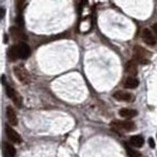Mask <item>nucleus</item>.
<instances>
[{"mask_svg":"<svg viewBox=\"0 0 157 157\" xmlns=\"http://www.w3.org/2000/svg\"><path fill=\"white\" fill-rule=\"evenodd\" d=\"M141 38L144 43L149 46H154L156 44V40L155 36L153 35L152 33L151 32L149 29L145 28L143 30L142 34H141Z\"/></svg>","mask_w":157,"mask_h":157,"instance_id":"obj_8","label":"nucleus"},{"mask_svg":"<svg viewBox=\"0 0 157 157\" xmlns=\"http://www.w3.org/2000/svg\"><path fill=\"white\" fill-rule=\"evenodd\" d=\"M156 137H157V135H156Z\"/></svg>","mask_w":157,"mask_h":157,"instance_id":"obj_23","label":"nucleus"},{"mask_svg":"<svg viewBox=\"0 0 157 157\" xmlns=\"http://www.w3.org/2000/svg\"><path fill=\"white\" fill-rule=\"evenodd\" d=\"M10 35L13 40L18 41V42H23V41L28 39V37L25 35L23 32L21 31L20 28H17L15 26H12L10 28Z\"/></svg>","mask_w":157,"mask_h":157,"instance_id":"obj_6","label":"nucleus"},{"mask_svg":"<svg viewBox=\"0 0 157 157\" xmlns=\"http://www.w3.org/2000/svg\"><path fill=\"white\" fill-rule=\"evenodd\" d=\"M148 144H149V146L151 147V148H154L156 146V144H155V141H154V138H149V139H148Z\"/></svg>","mask_w":157,"mask_h":157,"instance_id":"obj_20","label":"nucleus"},{"mask_svg":"<svg viewBox=\"0 0 157 157\" xmlns=\"http://www.w3.org/2000/svg\"><path fill=\"white\" fill-rule=\"evenodd\" d=\"M130 143L135 148H141L144 144V138L141 135H133L130 139Z\"/></svg>","mask_w":157,"mask_h":157,"instance_id":"obj_15","label":"nucleus"},{"mask_svg":"<svg viewBox=\"0 0 157 157\" xmlns=\"http://www.w3.org/2000/svg\"><path fill=\"white\" fill-rule=\"evenodd\" d=\"M4 149H5V154L9 157H15L16 155V149L12 145L9 143H4Z\"/></svg>","mask_w":157,"mask_h":157,"instance_id":"obj_16","label":"nucleus"},{"mask_svg":"<svg viewBox=\"0 0 157 157\" xmlns=\"http://www.w3.org/2000/svg\"><path fill=\"white\" fill-rule=\"evenodd\" d=\"M137 62L135 61L134 60H129L128 62L125 64V71L128 73V74L131 75V76L135 77L138 75V64H137Z\"/></svg>","mask_w":157,"mask_h":157,"instance_id":"obj_10","label":"nucleus"},{"mask_svg":"<svg viewBox=\"0 0 157 157\" xmlns=\"http://www.w3.org/2000/svg\"><path fill=\"white\" fill-rule=\"evenodd\" d=\"M13 73L17 79L23 84L28 85L31 83V76L25 67L22 66H14Z\"/></svg>","mask_w":157,"mask_h":157,"instance_id":"obj_2","label":"nucleus"},{"mask_svg":"<svg viewBox=\"0 0 157 157\" xmlns=\"http://www.w3.org/2000/svg\"><path fill=\"white\" fill-rule=\"evenodd\" d=\"M5 157H7V156H5Z\"/></svg>","mask_w":157,"mask_h":157,"instance_id":"obj_24","label":"nucleus"},{"mask_svg":"<svg viewBox=\"0 0 157 157\" xmlns=\"http://www.w3.org/2000/svg\"><path fill=\"white\" fill-rule=\"evenodd\" d=\"M4 16H5V9L1 8V19H2Z\"/></svg>","mask_w":157,"mask_h":157,"instance_id":"obj_22","label":"nucleus"},{"mask_svg":"<svg viewBox=\"0 0 157 157\" xmlns=\"http://www.w3.org/2000/svg\"><path fill=\"white\" fill-rule=\"evenodd\" d=\"M16 23L19 27L21 28H23L24 26V20L23 18V14H18L16 18Z\"/></svg>","mask_w":157,"mask_h":157,"instance_id":"obj_19","label":"nucleus"},{"mask_svg":"<svg viewBox=\"0 0 157 157\" xmlns=\"http://www.w3.org/2000/svg\"><path fill=\"white\" fill-rule=\"evenodd\" d=\"M114 99L119 101H132L134 100V96L132 93L123 90H117L113 94Z\"/></svg>","mask_w":157,"mask_h":157,"instance_id":"obj_7","label":"nucleus"},{"mask_svg":"<svg viewBox=\"0 0 157 157\" xmlns=\"http://www.w3.org/2000/svg\"><path fill=\"white\" fill-rule=\"evenodd\" d=\"M5 133H6L8 139L14 143L19 144L22 142V138H21V135L15 130L12 129L11 127L8 126V125L5 126Z\"/></svg>","mask_w":157,"mask_h":157,"instance_id":"obj_5","label":"nucleus"},{"mask_svg":"<svg viewBox=\"0 0 157 157\" xmlns=\"http://www.w3.org/2000/svg\"><path fill=\"white\" fill-rule=\"evenodd\" d=\"M18 51H19L20 58L22 60H27L31 56V50L29 46L25 42H20L18 44Z\"/></svg>","mask_w":157,"mask_h":157,"instance_id":"obj_9","label":"nucleus"},{"mask_svg":"<svg viewBox=\"0 0 157 157\" xmlns=\"http://www.w3.org/2000/svg\"><path fill=\"white\" fill-rule=\"evenodd\" d=\"M151 54L149 51L140 46H135L133 48L134 60L141 64H148L150 63Z\"/></svg>","mask_w":157,"mask_h":157,"instance_id":"obj_1","label":"nucleus"},{"mask_svg":"<svg viewBox=\"0 0 157 157\" xmlns=\"http://www.w3.org/2000/svg\"><path fill=\"white\" fill-rule=\"evenodd\" d=\"M152 28H153V30H154V33H155L156 36V37H157V23L154 24V25H152Z\"/></svg>","mask_w":157,"mask_h":157,"instance_id":"obj_21","label":"nucleus"},{"mask_svg":"<svg viewBox=\"0 0 157 157\" xmlns=\"http://www.w3.org/2000/svg\"><path fill=\"white\" fill-rule=\"evenodd\" d=\"M119 114L123 118L130 119V118H133L138 115V111L132 109L122 108V109H121L120 110H119Z\"/></svg>","mask_w":157,"mask_h":157,"instance_id":"obj_12","label":"nucleus"},{"mask_svg":"<svg viewBox=\"0 0 157 157\" xmlns=\"http://www.w3.org/2000/svg\"><path fill=\"white\" fill-rule=\"evenodd\" d=\"M112 125L117 129H122L124 130L130 131L135 130L136 127L135 123L132 121L125 120V121H113L112 122Z\"/></svg>","mask_w":157,"mask_h":157,"instance_id":"obj_4","label":"nucleus"},{"mask_svg":"<svg viewBox=\"0 0 157 157\" xmlns=\"http://www.w3.org/2000/svg\"><path fill=\"white\" fill-rule=\"evenodd\" d=\"M139 85V80L135 77L130 76L125 80L124 83V87L128 89H134L136 88Z\"/></svg>","mask_w":157,"mask_h":157,"instance_id":"obj_14","label":"nucleus"},{"mask_svg":"<svg viewBox=\"0 0 157 157\" xmlns=\"http://www.w3.org/2000/svg\"><path fill=\"white\" fill-rule=\"evenodd\" d=\"M6 114L8 121H9V122L10 123V125H13V126H16L18 123V117H17L16 112H15V109L11 106H8V107H7Z\"/></svg>","mask_w":157,"mask_h":157,"instance_id":"obj_11","label":"nucleus"},{"mask_svg":"<svg viewBox=\"0 0 157 157\" xmlns=\"http://www.w3.org/2000/svg\"><path fill=\"white\" fill-rule=\"evenodd\" d=\"M124 145H125L127 154H128L129 157H141V154L139 152V151H136V150L131 148V147L127 143H124Z\"/></svg>","mask_w":157,"mask_h":157,"instance_id":"obj_17","label":"nucleus"},{"mask_svg":"<svg viewBox=\"0 0 157 157\" xmlns=\"http://www.w3.org/2000/svg\"><path fill=\"white\" fill-rule=\"evenodd\" d=\"M8 56L9 60L12 62L16 61L18 59L20 58L18 44L12 46V47L9 49V50H8Z\"/></svg>","mask_w":157,"mask_h":157,"instance_id":"obj_13","label":"nucleus"},{"mask_svg":"<svg viewBox=\"0 0 157 157\" xmlns=\"http://www.w3.org/2000/svg\"><path fill=\"white\" fill-rule=\"evenodd\" d=\"M15 5H16L17 13L23 14V10L25 9V6H26V2L25 1H16Z\"/></svg>","mask_w":157,"mask_h":157,"instance_id":"obj_18","label":"nucleus"},{"mask_svg":"<svg viewBox=\"0 0 157 157\" xmlns=\"http://www.w3.org/2000/svg\"><path fill=\"white\" fill-rule=\"evenodd\" d=\"M5 90H6V94L8 95V97L12 99V101L14 102V104L17 107L21 108L23 104V99L21 95L19 94V93L17 92L14 88H12L8 83L5 85Z\"/></svg>","mask_w":157,"mask_h":157,"instance_id":"obj_3","label":"nucleus"}]
</instances>
